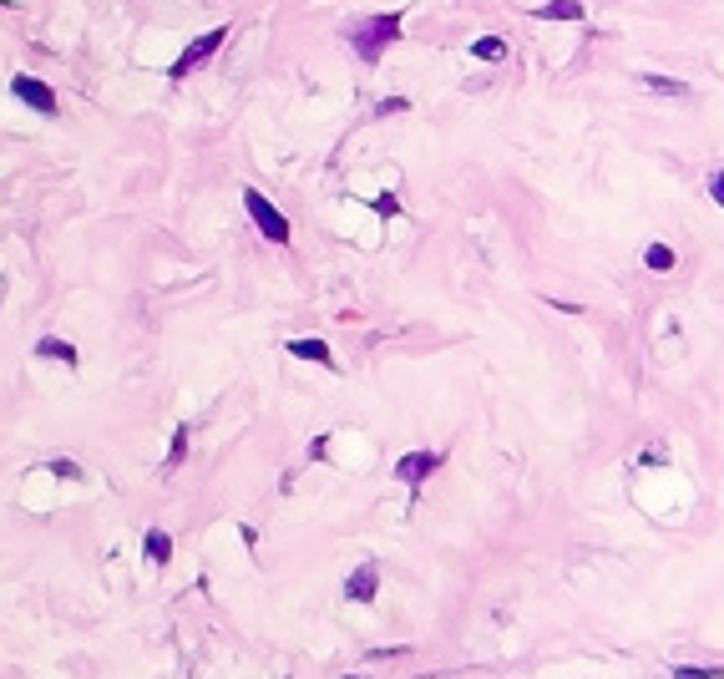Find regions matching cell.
I'll list each match as a JSON object with an SVG mask.
<instances>
[{"instance_id": "obj_17", "label": "cell", "mask_w": 724, "mask_h": 679, "mask_svg": "<svg viewBox=\"0 0 724 679\" xmlns=\"http://www.w3.org/2000/svg\"><path fill=\"white\" fill-rule=\"evenodd\" d=\"M709 198L724 208V168H714V178H709Z\"/></svg>"}, {"instance_id": "obj_1", "label": "cell", "mask_w": 724, "mask_h": 679, "mask_svg": "<svg viewBox=\"0 0 724 679\" xmlns=\"http://www.w3.org/2000/svg\"><path fill=\"white\" fill-rule=\"evenodd\" d=\"M395 36H400V16H395V11H385V16H365V21H355V26L345 31V41L355 46V56H360L365 66H375V61L390 51Z\"/></svg>"}, {"instance_id": "obj_18", "label": "cell", "mask_w": 724, "mask_h": 679, "mask_svg": "<svg viewBox=\"0 0 724 679\" xmlns=\"http://www.w3.org/2000/svg\"><path fill=\"white\" fill-rule=\"evenodd\" d=\"M375 112H380V117H390V112H406V97H385Z\"/></svg>"}, {"instance_id": "obj_15", "label": "cell", "mask_w": 724, "mask_h": 679, "mask_svg": "<svg viewBox=\"0 0 724 679\" xmlns=\"http://www.w3.org/2000/svg\"><path fill=\"white\" fill-rule=\"evenodd\" d=\"M183 457H188V426H178V431H173V451H168V467H178Z\"/></svg>"}, {"instance_id": "obj_5", "label": "cell", "mask_w": 724, "mask_h": 679, "mask_svg": "<svg viewBox=\"0 0 724 679\" xmlns=\"http://www.w3.org/2000/svg\"><path fill=\"white\" fill-rule=\"evenodd\" d=\"M436 467H441V457H436V451H406V457L395 462V477L406 482V487H421V482H426Z\"/></svg>"}, {"instance_id": "obj_7", "label": "cell", "mask_w": 724, "mask_h": 679, "mask_svg": "<svg viewBox=\"0 0 724 679\" xmlns=\"http://www.w3.org/2000/svg\"><path fill=\"white\" fill-rule=\"evenodd\" d=\"M532 16L537 21H583L588 6H583V0H547V6H537Z\"/></svg>"}, {"instance_id": "obj_10", "label": "cell", "mask_w": 724, "mask_h": 679, "mask_svg": "<svg viewBox=\"0 0 724 679\" xmlns=\"http://www.w3.org/2000/svg\"><path fill=\"white\" fill-rule=\"evenodd\" d=\"M36 355H41V360H61V365H76V345H71V340H56V335L36 340Z\"/></svg>"}, {"instance_id": "obj_12", "label": "cell", "mask_w": 724, "mask_h": 679, "mask_svg": "<svg viewBox=\"0 0 724 679\" xmlns=\"http://www.w3.org/2000/svg\"><path fill=\"white\" fill-rule=\"evenodd\" d=\"M471 56L476 61H507V41L502 36H481V41H471Z\"/></svg>"}, {"instance_id": "obj_3", "label": "cell", "mask_w": 724, "mask_h": 679, "mask_svg": "<svg viewBox=\"0 0 724 679\" xmlns=\"http://www.w3.org/2000/svg\"><path fill=\"white\" fill-rule=\"evenodd\" d=\"M244 208H249V218L259 223V234H264L269 244H289V218H284L259 188H244Z\"/></svg>"}, {"instance_id": "obj_19", "label": "cell", "mask_w": 724, "mask_h": 679, "mask_svg": "<svg viewBox=\"0 0 724 679\" xmlns=\"http://www.w3.org/2000/svg\"><path fill=\"white\" fill-rule=\"evenodd\" d=\"M345 679H360V674H345Z\"/></svg>"}, {"instance_id": "obj_4", "label": "cell", "mask_w": 724, "mask_h": 679, "mask_svg": "<svg viewBox=\"0 0 724 679\" xmlns=\"http://www.w3.org/2000/svg\"><path fill=\"white\" fill-rule=\"evenodd\" d=\"M11 92L31 107V112H41V117H56V92L46 87V82H36V77H26V71H21V77L11 82Z\"/></svg>"}, {"instance_id": "obj_9", "label": "cell", "mask_w": 724, "mask_h": 679, "mask_svg": "<svg viewBox=\"0 0 724 679\" xmlns=\"http://www.w3.org/2000/svg\"><path fill=\"white\" fill-rule=\"evenodd\" d=\"M142 553H147L152 563H168V558H173V538L163 533V527H147V538H142Z\"/></svg>"}, {"instance_id": "obj_2", "label": "cell", "mask_w": 724, "mask_h": 679, "mask_svg": "<svg viewBox=\"0 0 724 679\" xmlns=\"http://www.w3.org/2000/svg\"><path fill=\"white\" fill-rule=\"evenodd\" d=\"M218 46H228V26H213V31H203L198 41H188V46H183V56L168 66V77H173V82H183L188 71H198L208 56H218Z\"/></svg>"}, {"instance_id": "obj_14", "label": "cell", "mask_w": 724, "mask_h": 679, "mask_svg": "<svg viewBox=\"0 0 724 679\" xmlns=\"http://www.w3.org/2000/svg\"><path fill=\"white\" fill-rule=\"evenodd\" d=\"M669 679H724V669L714 664V669H694V664H674V674Z\"/></svg>"}, {"instance_id": "obj_11", "label": "cell", "mask_w": 724, "mask_h": 679, "mask_svg": "<svg viewBox=\"0 0 724 679\" xmlns=\"http://www.w3.org/2000/svg\"><path fill=\"white\" fill-rule=\"evenodd\" d=\"M638 82H643V92H654V97H674V102H679V97H689V87H684V82L654 77V71H643V77H638Z\"/></svg>"}, {"instance_id": "obj_8", "label": "cell", "mask_w": 724, "mask_h": 679, "mask_svg": "<svg viewBox=\"0 0 724 679\" xmlns=\"http://www.w3.org/2000/svg\"><path fill=\"white\" fill-rule=\"evenodd\" d=\"M289 355H299V360H314V365L335 370V355H330V345H325V340H289Z\"/></svg>"}, {"instance_id": "obj_13", "label": "cell", "mask_w": 724, "mask_h": 679, "mask_svg": "<svg viewBox=\"0 0 724 679\" xmlns=\"http://www.w3.org/2000/svg\"><path fill=\"white\" fill-rule=\"evenodd\" d=\"M643 264H649L654 274H669L674 269V249L669 244H649V249H643Z\"/></svg>"}, {"instance_id": "obj_16", "label": "cell", "mask_w": 724, "mask_h": 679, "mask_svg": "<svg viewBox=\"0 0 724 679\" xmlns=\"http://www.w3.org/2000/svg\"><path fill=\"white\" fill-rule=\"evenodd\" d=\"M51 472H56V477H66V482H76V477H82V467H76V462H66V457H56V462H51Z\"/></svg>"}, {"instance_id": "obj_6", "label": "cell", "mask_w": 724, "mask_h": 679, "mask_svg": "<svg viewBox=\"0 0 724 679\" xmlns=\"http://www.w3.org/2000/svg\"><path fill=\"white\" fill-rule=\"evenodd\" d=\"M375 588H380V568H375V563H360V568L345 578V598H350V603H370Z\"/></svg>"}]
</instances>
